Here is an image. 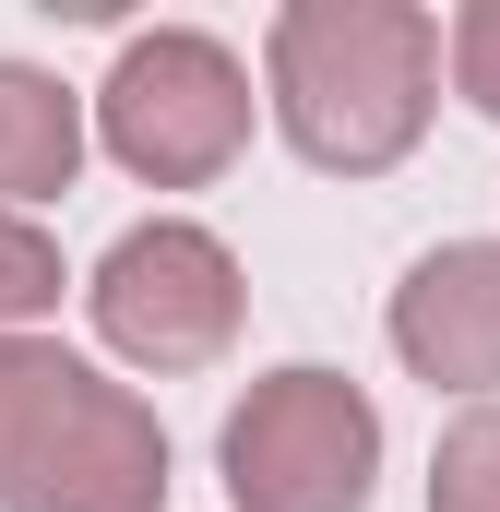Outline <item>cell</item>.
Segmentation results:
<instances>
[{
    "label": "cell",
    "instance_id": "obj_3",
    "mask_svg": "<svg viewBox=\"0 0 500 512\" xmlns=\"http://www.w3.org/2000/svg\"><path fill=\"white\" fill-rule=\"evenodd\" d=\"M108 143H120L131 167H155V179L215 167V155L239 143V72H227L203 36H155V48H131L120 84H108Z\"/></svg>",
    "mask_w": 500,
    "mask_h": 512
},
{
    "label": "cell",
    "instance_id": "obj_6",
    "mask_svg": "<svg viewBox=\"0 0 500 512\" xmlns=\"http://www.w3.org/2000/svg\"><path fill=\"white\" fill-rule=\"evenodd\" d=\"M72 167V108L36 72H0V191H48Z\"/></svg>",
    "mask_w": 500,
    "mask_h": 512
},
{
    "label": "cell",
    "instance_id": "obj_5",
    "mask_svg": "<svg viewBox=\"0 0 500 512\" xmlns=\"http://www.w3.org/2000/svg\"><path fill=\"white\" fill-rule=\"evenodd\" d=\"M405 358L441 382H500V251H441L405 286Z\"/></svg>",
    "mask_w": 500,
    "mask_h": 512
},
{
    "label": "cell",
    "instance_id": "obj_2",
    "mask_svg": "<svg viewBox=\"0 0 500 512\" xmlns=\"http://www.w3.org/2000/svg\"><path fill=\"white\" fill-rule=\"evenodd\" d=\"M227 489L239 512H346L370 489V405L322 370H286L227 429Z\"/></svg>",
    "mask_w": 500,
    "mask_h": 512
},
{
    "label": "cell",
    "instance_id": "obj_8",
    "mask_svg": "<svg viewBox=\"0 0 500 512\" xmlns=\"http://www.w3.org/2000/svg\"><path fill=\"white\" fill-rule=\"evenodd\" d=\"M465 84H477V108H500V12L465 24Z\"/></svg>",
    "mask_w": 500,
    "mask_h": 512
},
{
    "label": "cell",
    "instance_id": "obj_7",
    "mask_svg": "<svg viewBox=\"0 0 500 512\" xmlns=\"http://www.w3.org/2000/svg\"><path fill=\"white\" fill-rule=\"evenodd\" d=\"M48 286H60V274H48V251H36L24 227H0V310H36Z\"/></svg>",
    "mask_w": 500,
    "mask_h": 512
},
{
    "label": "cell",
    "instance_id": "obj_1",
    "mask_svg": "<svg viewBox=\"0 0 500 512\" xmlns=\"http://www.w3.org/2000/svg\"><path fill=\"white\" fill-rule=\"evenodd\" d=\"M286 60V120L310 155H346L370 167L417 131V84H429V24L405 12H298L274 36Z\"/></svg>",
    "mask_w": 500,
    "mask_h": 512
},
{
    "label": "cell",
    "instance_id": "obj_4",
    "mask_svg": "<svg viewBox=\"0 0 500 512\" xmlns=\"http://www.w3.org/2000/svg\"><path fill=\"white\" fill-rule=\"evenodd\" d=\"M108 334L143 346V358H203L227 334V262L191 227H155V239H120L108 262Z\"/></svg>",
    "mask_w": 500,
    "mask_h": 512
}]
</instances>
